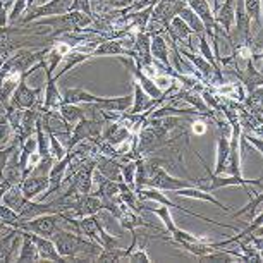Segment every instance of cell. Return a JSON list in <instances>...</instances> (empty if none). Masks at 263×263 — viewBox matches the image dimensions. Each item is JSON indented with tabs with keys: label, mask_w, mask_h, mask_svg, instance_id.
<instances>
[{
	"label": "cell",
	"mask_w": 263,
	"mask_h": 263,
	"mask_svg": "<svg viewBox=\"0 0 263 263\" xmlns=\"http://www.w3.org/2000/svg\"><path fill=\"white\" fill-rule=\"evenodd\" d=\"M48 184H50L48 176H28L21 181L19 187H21L23 195L28 200H34L36 196L43 195L48 190Z\"/></svg>",
	"instance_id": "cell-9"
},
{
	"label": "cell",
	"mask_w": 263,
	"mask_h": 263,
	"mask_svg": "<svg viewBox=\"0 0 263 263\" xmlns=\"http://www.w3.org/2000/svg\"><path fill=\"white\" fill-rule=\"evenodd\" d=\"M186 4L191 7V11L200 17V21L205 26V34L206 36L213 38L215 34V29L218 28V24L215 23V17H213V11L212 7L208 6V0H186Z\"/></svg>",
	"instance_id": "cell-5"
},
{
	"label": "cell",
	"mask_w": 263,
	"mask_h": 263,
	"mask_svg": "<svg viewBox=\"0 0 263 263\" xmlns=\"http://www.w3.org/2000/svg\"><path fill=\"white\" fill-rule=\"evenodd\" d=\"M59 112H61V116L64 117V121H66L71 127L76 122L81 121L83 117H86V110H83V108L76 107L74 103H61V105H59Z\"/></svg>",
	"instance_id": "cell-21"
},
{
	"label": "cell",
	"mask_w": 263,
	"mask_h": 263,
	"mask_svg": "<svg viewBox=\"0 0 263 263\" xmlns=\"http://www.w3.org/2000/svg\"><path fill=\"white\" fill-rule=\"evenodd\" d=\"M69 11H72V12H83V14H86V16H91L93 17L90 0H72L71 6H69Z\"/></svg>",
	"instance_id": "cell-29"
},
{
	"label": "cell",
	"mask_w": 263,
	"mask_h": 263,
	"mask_svg": "<svg viewBox=\"0 0 263 263\" xmlns=\"http://www.w3.org/2000/svg\"><path fill=\"white\" fill-rule=\"evenodd\" d=\"M205 129H206V124L203 121L193 122V133H195V135H201V133H205Z\"/></svg>",
	"instance_id": "cell-30"
},
{
	"label": "cell",
	"mask_w": 263,
	"mask_h": 263,
	"mask_svg": "<svg viewBox=\"0 0 263 263\" xmlns=\"http://www.w3.org/2000/svg\"><path fill=\"white\" fill-rule=\"evenodd\" d=\"M167 195H171L174 198H193V200H201V201H208L212 203V205H215L218 208H222V210L226 212H232L231 206L224 205L222 201H218L215 196H212L208 191H203L200 187L196 186H191V187H181V190H176V191H167Z\"/></svg>",
	"instance_id": "cell-7"
},
{
	"label": "cell",
	"mask_w": 263,
	"mask_h": 263,
	"mask_svg": "<svg viewBox=\"0 0 263 263\" xmlns=\"http://www.w3.org/2000/svg\"><path fill=\"white\" fill-rule=\"evenodd\" d=\"M245 9L251 19V36L261 29V0H245Z\"/></svg>",
	"instance_id": "cell-18"
},
{
	"label": "cell",
	"mask_w": 263,
	"mask_h": 263,
	"mask_svg": "<svg viewBox=\"0 0 263 263\" xmlns=\"http://www.w3.org/2000/svg\"><path fill=\"white\" fill-rule=\"evenodd\" d=\"M43 213H59V210H57V206L53 205L52 201H48V203H43V201L34 203L31 200H28L26 205H24L21 208V212L17 213V215H19V224H21V222L31 220V218L38 217V215H43Z\"/></svg>",
	"instance_id": "cell-10"
},
{
	"label": "cell",
	"mask_w": 263,
	"mask_h": 263,
	"mask_svg": "<svg viewBox=\"0 0 263 263\" xmlns=\"http://www.w3.org/2000/svg\"><path fill=\"white\" fill-rule=\"evenodd\" d=\"M26 201H28V198L23 195V191H21V187H19V186H12L11 190H7L6 193H4V196H2L4 205L12 208L16 213L21 212V208L26 205Z\"/></svg>",
	"instance_id": "cell-17"
},
{
	"label": "cell",
	"mask_w": 263,
	"mask_h": 263,
	"mask_svg": "<svg viewBox=\"0 0 263 263\" xmlns=\"http://www.w3.org/2000/svg\"><path fill=\"white\" fill-rule=\"evenodd\" d=\"M229 146H231V141L226 135L217 138V163H215L213 174H224L227 157H229Z\"/></svg>",
	"instance_id": "cell-19"
},
{
	"label": "cell",
	"mask_w": 263,
	"mask_h": 263,
	"mask_svg": "<svg viewBox=\"0 0 263 263\" xmlns=\"http://www.w3.org/2000/svg\"><path fill=\"white\" fill-rule=\"evenodd\" d=\"M136 165L138 158H129L126 162H121V172H122V181L126 182L129 187L135 190V176H136Z\"/></svg>",
	"instance_id": "cell-24"
},
{
	"label": "cell",
	"mask_w": 263,
	"mask_h": 263,
	"mask_svg": "<svg viewBox=\"0 0 263 263\" xmlns=\"http://www.w3.org/2000/svg\"><path fill=\"white\" fill-rule=\"evenodd\" d=\"M69 163H71V153H69V152H67V155L64 157V158L53 162L50 172H48V181H50V184H48V190L43 193L40 200H42V201L47 200V198L50 196V195H53V193H57V191L62 190V182H64V179H66Z\"/></svg>",
	"instance_id": "cell-4"
},
{
	"label": "cell",
	"mask_w": 263,
	"mask_h": 263,
	"mask_svg": "<svg viewBox=\"0 0 263 263\" xmlns=\"http://www.w3.org/2000/svg\"><path fill=\"white\" fill-rule=\"evenodd\" d=\"M28 232L29 239L34 242V246H36V250L40 253V260H45V261H59V263H66L67 260L66 258H62L61 255L57 253L55 250V245H53V241L50 237H43V236H38V234H33V232Z\"/></svg>",
	"instance_id": "cell-6"
},
{
	"label": "cell",
	"mask_w": 263,
	"mask_h": 263,
	"mask_svg": "<svg viewBox=\"0 0 263 263\" xmlns=\"http://www.w3.org/2000/svg\"><path fill=\"white\" fill-rule=\"evenodd\" d=\"M234 4H236V0H226V2L222 4V6H218L217 11L213 12L215 23L224 29L227 34L234 28Z\"/></svg>",
	"instance_id": "cell-12"
},
{
	"label": "cell",
	"mask_w": 263,
	"mask_h": 263,
	"mask_svg": "<svg viewBox=\"0 0 263 263\" xmlns=\"http://www.w3.org/2000/svg\"><path fill=\"white\" fill-rule=\"evenodd\" d=\"M129 263H150V256L146 253V246H136L127 256Z\"/></svg>",
	"instance_id": "cell-28"
},
{
	"label": "cell",
	"mask_w": 263,
	"mask_h": 263,
	"mask_svg": "<svg viewBox=\"0 0 263 263\" xmlns=\"http://www.w3.org/2000/svg\"><path fill=\"white\" fill-rule=\"evenodd\" d=\"M71 2L72 0H48V2L42 4V6L28 7L26 11H24V16L16 23V26H28L29 23L36 21V19L66 14V12H69Z\"/></svg>",
	"instance_id": "cell-1"
},
{
	"label": "cell",
	"mask_w": 263,
	"mask_h": 263,
	"mask_svg": "<svg viewBox=\"0 0 263 263\" xmlns=\"http://www.w3.org/2000/svg\"><path fill=\"white\" fill-rule=\"evenodd\" d=\"M177 16H179L182 21L187 24V26H190V29L196 34V36H200V34H205V26H203V23L200 21V17H198L196 14L191 11V7L187 6V4L181 9L179 12H177Z\"/></svg>",
	"instance_id": "cell-20"
},
{
	"label": "cell",
	"mask_w": 263,
	"mask_h": 263,
	"mask_svg": "<svg viewBox=\"0 0 263 263\" xmlns=\"http://www.w3.org/2000/svg\"><path fill=\"white\" fill-rule=\"evenodd\" d=\"M14 135V129L9 124L6 117L0 119V148H6L9 143H11V138Z\"/></svg>",
	"instance_id": "cell-27"
},
{
	"label": "cell",
	"mask_w": 263,
	"mask_h": 263,
	"mask_svg": "<svg viewBox=\"0 0 263 263\" xmlns=\"http://www.w3.org/2000/svg\"><path fill=\"white\" fill-rule=\"evenodd\" d=\"M198 260V263H208V261H222V263H234L237 258H236V255L232 253L231 250H227V251H224V250H213V251H210V253H205V255H201V256H198L196 258Z\"/></svg>",
	"instance_id": "cell-22"
},
{
	"label": "cell",
	"mask_w": 263,
	"mask_h": 263,
	"mask_svg": "<svg viewBox=\"0 0 263 263\" xmlns=\"http://www.w3.org/2000/svg\"><path fill=\"white\" fill-rule=\"evenodd\" d=\"M43 86H38V88H29L26 84V79L21 78V81H19L17 88L14 90L12 97H11V105L21 108H31L34 103H36L40 98H43Z\"/></svg>",
	"instance_id": "cell-3"
},
{
	"label": "cell",
	"mask_w": 263,
	"mask_h": 263,
	"mask_svg": "<svg viewBox=\"0 0 263 263\" xmlns=\"http://www.w3.org/2000/svg\"><path fill=\"white\" fill-rule=\"evenodd\" d=\"M107 55H114V57H119V55H129V50L126 47L122 45L121 38L119 40H105L98 45L95 50H93L91 57H107Z\"/></svg>",
	"instance_id": "cell-13"
},
{
	"label": "cell",
	"mask_w": 263,
	"mask_h": 263,
	"mask_svg": "<svg viewBox=\"0 0 263 263\" xmlns=\"http://www.w3.org/2000/svg\"><path fill=\"white\" fill-rule=\"evenodd\" d=\"M218 6H220V0H213V12L217 11V9H218Z\"/></svg>",
	"instance_id": "cell-31"
},
{
	"label": "cell",
	"mask_w": 263,
	"mask_h": 263,
	"mask_svg": "<svg viewBox=\"0 0 263 263\" xmlns=\"http://www.w3.org/2000/svg\"><path fill=\"white\" fill-rule=\"evenodd\" d=\"M150 52H152V57L160 62L162 66H171V62H168V45H167V40L163 36V33L152 34Z\"/></svg>",
	"instance_id": "cell-15"
},
{
	"label": "cell",
	"mask_w": 263,
	"mask_h": 263,
	"mask_svg": "<svg viewBox=\"0 0 263 263\" xmlns=\"http://www.w3.org/2000/svg\"><path fill=\"white\" fill-rule=\"evenodd\" d=\"M61 213H43V215H38L31 218L28 222H21L17 226V229L21 231H29L33 234L43 236V237H52L53 232L59 229L61 226Z\"/></svg>",
	"instance_id": "cell-2"
},
{
	"label": "cell",
	"mask_w": 263,
	"mask_h": 263,
	"mask_svg": "<svg viewBox=\"0 0 263 263\" xmlns=\"http://www.w3.org/2000/svg\"><path fill=\"white\" fill-rule=\"evenodd\" d=\"M2 179L7 181L11 186H19L21 181L24 179V174H23V168L19 165V152L12 153L11 158H9L6 168L2 172Z\"/></svg>",
	"instance_id": "cell-14"
},
{
	"label": "cell",
	"mask_w": 263,
	"mask_h": 263,
	"mask_svg": "<svg viewBox=\"0 0 263 263\" xmlns=\"http://www.w3.org/2000/svg\"><path fill=\"white\" fill-rule=\"evenodd\" d=\"M21 248H19V255L16 256V261L17 263H26V261H42L40 260V253L36 250V246H34V242L29 239L28 232L26 231H21Z\"/></svg>",
	"instance_id": "cell-16"
},
{
	"label": "cell",
	"mask_w": 263,
	"mask_h": 263,
	"mask_svg": "<svg viewBox=\"0 0 263 263\" xmlns=\"http://www.w3.org/2000/svg\"><path fill=\"white\" fill-rule=\"evenodd\" d=\"M48 138H50V155L53 157V160H61V158L66 157L67 150H66V146H62L59 138L55 135H52V133H48Z\"/></svg>",
	"instance_id": "cell-26"
},
{
	"label": "cell",
	"mask_w": 263,
	"mask_h": 263,
	"mask_svg": "<svg viewBox=\"0 0 263 263\" xmlns=\"http://www.w3.org/2000/svg\"><path fill=\"white\" fill-rule=\"evenodd\" d=\"M261 201H263V191H260V193H256V195L250 196V203H248L246 206H242L241 210L231 212V213L234 217H241V215H245V213H250V220H251L253 217H256L258 213L261 212Z\"/></svg>",
	"instance_id": "cell-23"
},
{
	"label": "cell",
	"mask_w": 263,
	"mask_h": 263,
	"mask_svg": "<svg viewBox=\"0 0 263 263\" xmlns=\"http://www.w3.org/2000/svg\"><path fill=\"white\" fill-rule=\"evenodd\" d=\"M0 222H2V224H6V226L16 227V229L19 226V215L12 210V208L4 205L2 201H0Z\"/></svg>",
	"instance_id": "cell-25"
},
{
	"label": "cell",
	"mask_w": 263,
	"mask_h": 263,
	"mask_svg": "<svg viewBox=\"0 0 263 263\" xmlns=\"http://www.w3.org/2000/svg\"><path fill=\"white\" fill-rule=\"evenodd\" d=\"M95 168L102 174V176H105L107 179L116 181V182H124L122 181V172H121V162H119L117 158L103 157L98 153Z\"/></svg>",
	"instance_id": "cell-11"
},
{
	"label": "cell",
	"mask_w": 263,
	"mask_h": 263,
	"mask_svg": "<svg viewBox=\"0 0 263 263\" xmlns=\"http://www.w3.org/2000/svg\"><path fill=\"white\" fill-rule=\"evenodd\" d=\"M43 69H45V78H47V84H45V93H43V112L45 110H52V108H59L62 102V95L57 88V81L53 79V72H50L47 69V59L43 62Z\"/></svg>",
	"instance_id": "cell-8"
}]
</instances>
